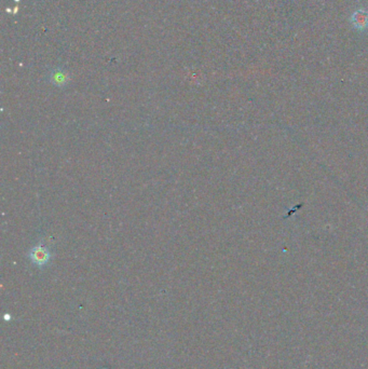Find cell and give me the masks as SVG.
I'll use <instances>...</instances> for the list:
<instances>
[{
  "label": "cell",
  "instance_id": "1",
  "mask_svg": "<svg viewBox=\"0 0 368 369\" xmlns=\"http://www.w3.org/2000/svg\"><path fill=\"white\" fill-rule=\"evenodd\" d=\"M51 256H52V254H51L49 248L44 244H37L32 246L27 254V257L31 263L35 264L38 268L46 267L51 260Z\"/></svg>",
  "mask_w": 368,
  "mask_h": 369
},
{
  "label": "cell",
  "instance_id": "4",
  "mask_svg": "<svg viewBox=\"0 0 368 369\" xmlns=\"http://www.w3.org/2000/svg\"><path fill=\"white\" fill-rule=\"evenodd\" d=\"M4 319H5V321H6V322H8V321H11V315H10V314H5Z\"/></svg>",
  "mask_w": 368,
  "mask_h": 369
},
{
  "label": "cell",
  "instance_id": "2",
  "mask_svg": "<svg viewBox=\"0 0 368 369\" xmlns=\"http://www.w3.org/2000/svg\"><path fill=\"white\" fill-rule=\"evenodd\" d=\"M350 22L352 24V26L359 31H364L368 29V11L364 9L356 10L352 15H351Z\"/></svg>",
  "mask_w": 368,
  "mask_h": 369
},
{
  "label": "cell",
  "instance_id": "3",
  "mask_svg": "<svg viewBox=\"0 0 368 369\" xmlns=\"http://www.w3.org/2000/svg\"><path fill=\"white\" fill-rule=\"evenodd\" d=\"M66 80H67L66 76H65L64 74H59V73L55 74V75L53 76V78H52V81H53L55 84H57L58 87H62V85H64V84L66 83Z\"/></svg>",
  "mask_w": 368,
  "mask_h": 369
}]
</instances>
